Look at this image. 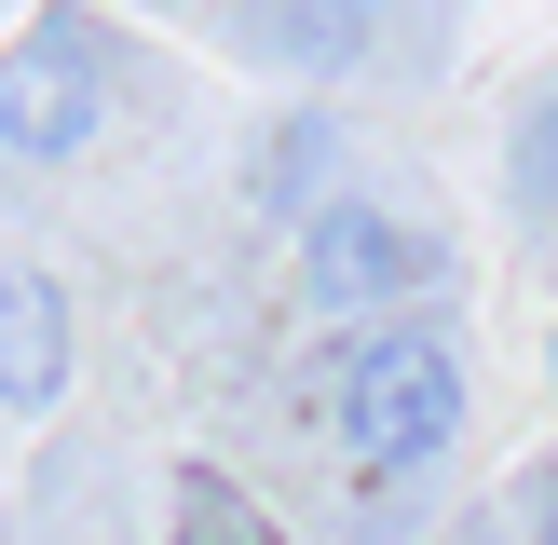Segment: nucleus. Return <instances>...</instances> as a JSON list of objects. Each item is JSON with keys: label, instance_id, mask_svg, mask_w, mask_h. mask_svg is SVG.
Instances as JSON below:
<instances>
[{"label": "nucleus", "instance_id": "1", "mask_svg": "<svg viewBox=\"0 0 558 545\" xmlns=\"http://www.w3.org/2000/svg\"><path fill=\"white\" fill-rule=\"evenodd\" d=\"M463 409H477V368H463V341L423 327V314H368L341 354H327V450H341L368 491L423 477V463L463 436Z\"/></svg>", "mask_w": 558, "mask_h": 545}, {"label": "nucleus", "instance_id": "2", "mask_svg": "<svg viewBox=\"0 0 558 545\" xmlns=\"http://www.w3.org/2000/svg\"><path fill=\"white\" fill-rule=\"evenodd\" d=\"M109 123V27L82 0H41V14L0 41V164H82Z\"/></svg>", "mask_w": 558, "mask_h": 545}, {"label": "nucleus", "instance_id": "3", "mask_svg": "<svg viewBox=\"0 0 558 545\" xmlns=\"http://www.w3.org/2000/svg\"><path fill=\"white\" fill-rule=\"evenodd\" d=\"M436 272H450V245L409 232V218L368 205V191H314V205H300V300H314V314H341V327L423 314Z\"/></svg>", "mask_w": 558, "mask_h": 545}, {"label": "nucleus", "instance_id": "4", "mask_svg": "<svg viewBox=\"0 0 558 545\" xmlns=\"http://www.w3.org/2000/svg\"><path fill=\"white\" fill-rule=\"evenodd\" d=\"M381 27H396V0H232L218 41L272 82H341V69L381 55Z\"/></svg>", "mask_w": 558, "mask_h": 545}, {"label": "nucleus", "instance_id": "5", "mask_svg": "<svg viewBox=\"0 0 558 545\" xmlns=\"http://www.w3.org/2000/svg\"><path fill=\"white\" fill-rule=\"evenodd\" d=\"M54 396H69V287L41 259H0V409L41 423Z\"/></svg>", "mask_w": 558, "mask_h": 545}, {"label": "nucleus", "instance_id": "6", "mask_svg": "<svg viewBox=\"0 0 558 545\" xmlns=\"http://www.w3.org/2000/svg\"><path fill=\"white\" fill-rule=\"evenodd\" d=\"M163 545H287V532H272L232 477H205V463H191V477H178V518H163Z\"/></svg>", "mask_w": 558, "mask_h": 545}, {"label": "nucleus", "instance_id": "7", "mask_svg": "<svg viewBox=\"0 0 558 545\" xmlns=\"http://www.w3.org/2000/svg\"><path fill=\"white\" fill-rule=\"evenodd\" d=\"M505 191H518V218H558V82L518 109V164H505Z\"/></svg>", "mask_w": 558, "mask_h": 545}, {"label": "nucleus", "instance_id": "8", "mask_svg": "<svg viewBox=\"0 0 558 545\" xmlns=\"http://www.w3.org/2000/svg\"><path fill=\"white\" fill-rule=\"evenodd\" d=\"M545 545H558V463H545Z\"/></svg>", "mask_w": 558, "mask_h": 545}]
</instances>
